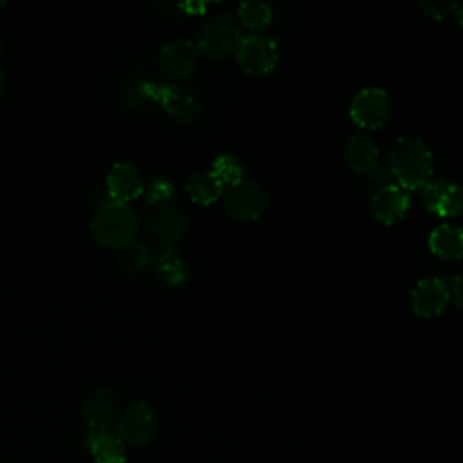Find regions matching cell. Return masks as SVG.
I'll return each instance as SVG.
<instances>
[{
    "instance_id": "26",
    "label": "cell",
    "mask_w": 463,
    "mask_h": 463,
    "mask_svg": "<svg viewBox=\"0 0 463 463\" xmlns=\"http://www.w3.org/2000/svg\"><path fill=\"white\" fill-rule=\"evenodd\" d=\"M449 293H450V302L456 306L459 313H463V273L452 279V282L449 284Z\"/></svg>"
},
{
    "instance_id": "29",
    "label": "cell",
    "mask_w": 463,
    "mask_h": 463,
    "mask_svg": "<svg viewBox=\"0 0 463 463\" xmlns=\"http://www.w3.org/2000/svg\"><path fill=\"white\" fill-rule=\"evenodd\" d=\"M2 5H4V2H2V0H0V7H2Z\"/></svg>"
},
{
    "instance_id": "9",
    "label": "cell",
    "mask_w": 463,
    "mask_h": 463,
    "mask_svg": "<svg viewBox=\"0 0 463 463\" xmlns=\"http://www.w3.org/2000/svg\"><path fill=\"white\" fill-rule=\"evenodd\" d=\"M121 414V398L112 387L92 389L81 405V416L90 430H110Z\"/></svg>"
},
{
    "instance_id": "19",
    "label": "cell",
    "mask_w": 463,
    "mask_h": 463,
    "mask_svg": "<svg viewBox=\"0 0 463 463\" xmlns=\"http://www.w3.org/2000/svg\"><path fill=\"white\" fill-rule=\"evenodd\" d=\"M184 190L195 204L206 206L215 203L222 195L224 184L215 177L212 170H199L188 177Z\"/></svg>"
},
{
    "instance_id": "1",
    "label": "cell",
    "mask_w": 463,
    "mask_h": 463,
    "mask_svg": "<svg viewBox=\"0 0 463 463\" xmlns=\"http://www.w3.org/2000/svg\"><path fill=\"white\" fill-rule=\"evenodd\" d=\"M391 174L396 184L409 190H423L432 175V152L416 136L398 137L389 154Z\"/></svg>"
},
{
    "instance_id": "13",
    "label": "cell",
    "mask_w": 463,
    "mask_h": 463,
    "mask_svg": "<svg viewBox=\"0 0 463 463\" xmlns=\"http://www.w3.org/2000/svg\"><path fill=\"white\" fill-rule=\"evenodd\" d=\"M105 186L110 199L130 203L145 192V179L136 163L121 159L110 165L105 175Z\"/></svg>"
},
{
    "instance_id": "20",
    "label": "cell",
    "mask_w": 463,
    "mask_h": 463,
    "mask_svg": "<svg viewBox=\"0 0 463 463\" xmlns=\"http://www.w3.org/2000/svg\"><path fill=\"white\" fill-rule=\"evenodd\" d=\"M152 266L157 277L168 286H179L188 277V266L174 248L161 250V253L154 259Z\"/></svg>"
},
{
    "instance_id": "6",
    "label": "cell",
    "mask_w": 463,
    "mask_h": 463,
    "mask_svg": "<svg viewBox=\"0 0 463 463\" xmlns=\"http://www.w3.org/2000/svg\"><path fill=\"white\" fill-rule=\"evenodd\" d=\"M392 114L391 94L382 87L360 89L349 105V116L354 125L364 130L383 127Z\"/></svg>"
},
{
    "instance_id": "25",
    "label": "cell",
    "mask_w": 463,
    "mask_h": 463,
    "mask_svg": "<svg viewBox=\"0 0 463 463\" xmlns=\"http://www.w3.org/2000/svg\"><path fill=\"white\" fill-rule=\"evenodd\" d=\"M418 5L432 20H445L450 13L458 9V4L449 0H421Z\"/></svg>"
},
{
    "instance_id": "5",
    "label": "cell",
    "mask_w": 463,
    "mask_h": 463,
    "mask_svg": "<svg viewBox=\"0 0 463 463\" xmlns=\"http://www.w3.org/2000/svg\"><path fill=\"white\" fill-rule=\"evenodd\" d=\"M224 213L239 222L259 221L269 204L268 192L251 179H241L224 188L221 195Z\"/></svg>"
},
{
    "instance_id": "12",
    "label": "cell",
    "mask_w": 463,
    "mask_h": 463,
    "mask_svg": "<svg viewBox=\"0 0 463 463\" xmlns=\"http://www.w3.org/2000/svg\"><path fill=\"white\" fill-rule=\"evenodd\" d=\"M449 302V284L439 277H423L411 289V307L421 318L441 315Z\"/></svg>"
},
{
    "instance_id": "27",
    "label": "cell",
    "mask_w": 463,
    "mask_h": 463,
    "mask_svg": "<svg viewBox=\"0 0 463 463\" xmlns=\"http://www.w3.org/2000/svg\"><path fill=\"white\" fill-rule=\"evenodd\" d=\"M5 92H7V80H5L4 72L0 71V101L5 98Z\"/></svg>"
},
{
    "instance_id": "21",
    "label": "cell",
    "mask_w": 463,
    "mask_h": 463,
    "mask_svg": "<svg viewBox=\"0 0 463 463\" xmlns=\"http://www.w3.org/2000/svg\"><path fill=\"white\" fill-rule=\"evenodd\" d=\"M237 14H239V24H242L251 31H259L271 22L273 11L266 2L248 0L237 7Z\"/></svg>"
},
{
    "instance_id": "22",
    "label": "cell",
    "mask_w": 463,
    "mask_h": 463,
    "mask_svg": "<svg viewBox=\"0 0 463 463\" xmlns=\"http://www.w3.org/2000/svg\"><path fill=\"white\" fill-rule=\"evenodd\" d=\"M154 264V257L146 244L132 241L125 248L119 250V266L127 273H136L141 269H146Z\"/></svg>"
},
{
    "instance_id": "15",
    "label": "cell",
    "mask_w": 463,
    "mask_h": 463,
    "mask_svg": "<svg viewBox=\"0 0 463 463\" xmlns=\"http://www.w3.org/2000/svg\"><path fill=\"white\" fill-rule=\"evenodd\" d=\"M425 206L441 217H456L463 213V183L461 181H436L423 188Z\"/></svg>"
},
{
    "instance_id": "2",
    "label": "cell",
    "mask_w": 463,
    "mask_h": 463,
    "mask_svg": "<svg viewBox=\"0 0 463 463\" xmlns=\"http://www.w3.org/2000/svg\"><path fill=\"white\" fill-rule=\"evenodd\" d=\"M89 230L99 246L121 250L136 239L139 215L130 203L109 199L94 212Z\"/></svg>"
},
{
    "instance_id": "17",
    "label": "cell",
    "mask_w": 463,
    "mask_h": 463,
    "mask_svg": "<svg viewBox=\"0 0 463 463\" xmlns=\"http://www.w3.org/2000/svg\"><path fill=\"white\" fill-rule=\"evenodd\" d=\"M87 449L96 463H125V441L112 430H90L87 436Z\"/></svg>"
},
{
    "instance_id": "8",
    "label": "cell",
    "mask_w": 463,
    "mask_h": 463,
    "mask_svg": "<svg viewBox=\"0 0 463 463\" xmlns=\"http://www.w3.org/2000/svg\"><path fill=\"white\" fill-rule=\"evenodd\" d=\"M118 436L125 445L141 447L154 439L157 432V414L154 407L143 400L128 403L118 418Z\"/></svg>"
},
{
    "instance_id": "14",
    "label": "cell",
    "mask_w": 463,
    "mask_h": 463,
    "mask_svg": "<svg viewBox=\"0 0 463 463\" xmlns=\"http://www.w3.org/2000/svg\"><path fill=\"white\" fill-rule=\"evenodd\" d=\"M409 204V192L396 183H387L378 186L371 195L369 212L378 222L394 224L405 217Z\"/></svg>"
},
{
    "instance_id": "23",
    "label": "cell",
    "mask_w": 463,
    "mask_h": 463,
    "mask_svg": "<svg viewBox=\"0 0 463 463\" xmlns=\"http://www.w3.org/2000/svg\"><path fill=\"white\" fill-rule=\"evenodd\" d=\"M212 172L215 174V177L224 184V186H230L242 177L244 174V166L241 163V159L233 154H221L215 157L213 165H212Z\"/></svg>"
},
{
    "instance_id": "11",
    "label": "cell",
    "mask_w": 463,
    "mask_h": 463,
    "mask_svg": "<svg viewBox=\"0 0 463 463\" xmlns=\"http://www.w3.org/2000/svg\"><path fill=\"white\" fill-rule=\"evenodd\" d=\"M157 63L168 78L184 80L197 65V45L188 38H170L161 45Z\"/></svg>"
},
{
    "instance_id": "7",
    "label": "cell",
    "mask_w": 463,
    "mask_h": 463,
    "mask_svg": "<svg viewBox=\"0 0 463 463\" xmlns=\"http://www.w3.org/2000/svg\"><path fill=\"white\" fill-rule=\"evenodd\" d=\"M233 56L246 74L264 76L277 67L279 47L271 36L262 33H250L242 36Z\"/></svg>"
},
{
    "instance_id": "28",
    "label": "cell",
    "mask_w": 463,
    "mask_h": 463,
    "mask_svg": "<svg viewBox=\"0 0 463 463\" xmlns=\"http://www.w3.org/2000/svg\"><path fill=\"white\" fill-rule=\"evenodd\" d=\"M456 16H458L459 25L463 27V5H458V9H456Z\"/></svg>"
},
{
    "instance_id": "24",
    "label": "cell",
    "mask_w": 463,
    "mask_h": 463,
    "mask_svg": "<svg viewBox=\"0 0 463 463\" xmlns=\"http://www.w3.org/2000/svg\"><path fill=\"white\" fill-rule=\"evenodd\" d=\"M146 190V201L154 206V204H161V203H172V199L175 197V184L168 179V177H154Z\"/></svg>"
},
{
    "instance_id": "16",
    "label": "cell",
    "mask_w": 463,
    "mask_h": 463,
    "mask_svg": "<svg viewBox=\"0 0 463 463\" xmlns=\"http://www.w3.org/2000/svg\"><path fill=\"white\" fill-rule=\"evenodd\" d=\"M344 163L354 174H373L380 161L376 141L367 132L353 134L344 146Z\"/></svg>"
},
{
    "instance_id": "3",
    "label": "cell",
    "mask_w": 463,
    "mask_h": 463,
    "mask_svg": "<svg viewBox=\"0 0 463 463\" xmlns=\"http://www.w3.org/2000/svg\"><path fill=\"white\" fill-rule=\"evenodd\" d=\"M143 230L146 241L159 248H174L188 230V217L175 203H161L148 208L143 219Z\"/></svg>"
},
{
    "instance_id": "10",
    "label": "cell",
    "mask_w": 463,
    "mask_h": 463,
    "mask_svg": "<svg viewBox=\"0 0 463 463\" xmlns=\"http://www.w3.org/2000/svg\"><path fill=\"white\" fill-rule=\"evenodd\" d=\"M163 110L179 123H192L201 114V103L194 92L177 83H159L150 90Z\"/></svg>"
},
{
    "instance_id": "4",
    "label": "cell",
    "mask_w": 463,
    "mask_h": 463,
    "mask_svg": "<svg viewBox=\"0 0 463 463\" xmlns=\"http://www.w3.org/2000/svg\"><path fill=\"white\" fill-rule=\"evenodd\" d=\"M242 40L241 24L226 13L212 14L204 20L197 36V51L210 60H222L235 54Z\"/></svg>"
},
{
    "instance_id": "18",
    "label": "cell",
    "mask_w": 463,
    "mask_h": 463,
    "mask_svg": "<svg viewBox=\"0 0 463 463\" xmlns=\"http://www.w3.org/2000/svg\"><path fill=\"white\" fill-rule=\"evenodd\" d=\"M427 244L439 259H459L463 257V228L449 222L438 224L429 233Z\"/></svg>"
}]
</instances>
